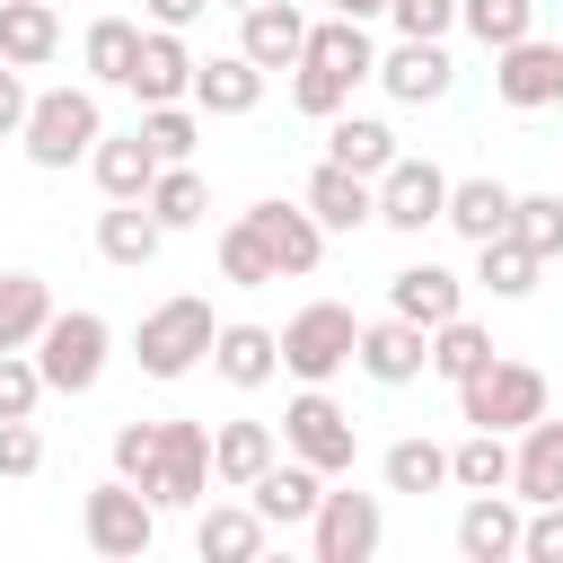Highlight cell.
Instances as JSON below:
<instances>
[{"mask_svg": "<svg viewBox=\"0 0 563 563\" xmlns=\"http://www.w3.org/2000/svg\"><path fill=\"white\" fill-rule=\"evenodd\" d=\"M282 449L308 457L317 475H352V466H361V422H352L325 387H299V396L282 405Z\"/></svg>", "mask_w": 563, "mask_h": 563, "instance_id": "cell-7", "label": "cell"}, {"mask_svg": "<svg viewBox=\"0 0 563 563\" xmlns=\"http://www.w3.org/2000/svg\"><path fill=\"white\" fill-rule=\"evenodd\" d=\"M158 167H167V158L150 150V132H141V123H132V132H106V141L88 150V176H97V194H106V202H141V194L158 185Z\"/></svg>", "mask_w": 563, "mask_h": 563, "instance_id": "cell-21", "label": "cell"}, {"mask_svg": "<svg viewBox=\"0 0 563 563\" xmlns=\"http://www.w3.org/2000/svg\"><path fill=\"white\" fill-rule=\"evenodd\" d=\"M457 26H466L484 53H501V44L537 35V0H457Z\"/></svg>", "mask_w": 563, "mask_h": 563, "instance_id": "cell-39", "label": "cell"}, {"mask_svg": "<svg viewBox=\"0 0 563 563\" xmlns=\"http://www.w3.org/2000/svg\"><path fill=\"white\" fill-rule=\"evenodd\" d=\"M493 97H501L510 114H545V106H563V35H554V44H545V35L501 44V53H493Z\"/></svg>", "mask_w": 563, "mask_h": 563, "instance_id": "cell-11", "label": "cell"}, {"mask_svg": "<svg viewBox=\"0 0 563 563\" xmlns=\"http://www.w3.org/2000/svg\"><path fill=\"white\" fill-rule=\"evenodd\" d=\"M79 537H88V554L132 563V554H150V545H158V501H150L132 475H106V484L79 501Z\"/></svg>", "mask_w": 563, "mask_h": 563, "instance_id": "cell-6", "label": "cell"}, {"mask_svg": "<svg viewBox=\"0 0 563 563\" xmlns=\"http://www.w3.org/2000/svg\"><path fill=\"white\" fill-rule=\"evenodd\" d=\"M378 484L422 501V493H440V484H449V449H440V440H422V431H413V440H387V457H378Z\"/></svg>", "mask_w": 563, "mask_h": 563, "instance_id": "cell-36", "label": "cell"}, {"mask_svg": "<svg viewBox=\"0 0 563 563\" xmlns=\"http://www.w3.org/2000/svg\"><path fill=\"white\" fill-rule=\"evenodd\" d=\"M141 132H150V150L176 167V158L202 150V106H194V97H176V106H141Z\"/></svg>", "mask_w": 563, "mask_h": 563, "instance_id": "cell-41", "label": "cell"}, {"mask_svg": "<svg viewBox=\"0 0 563 563\" xmlns=\"http://www.w3.org/2000/svg\"><path fill=\"white\" fill-rule=\"evenodd\" d=\"M378 88L396 106H440L457 88V62H449V35H396L378 53Z\"/></svg>", "mask_w": 563, "mask_h": 563, "instance_id": "cell-12", "label": "cell"}, {"mask_svg": "<svg viewBox=\"0 0 563 563\" xmlns=\"http://www.w3.org/2000/svg\"><path fill=\"white\" fill-rule=\"evenodd\" d=\"M220 273H229L238 290H264V282H282V264H273V246L255 238V220H246V211L220 229Z\"/></svg>", "mask_w": 563, "mask_h": 563, "instance_id": "cell-40", "label": "cell"}, {"mask_svg": "<svg viewBox=\"0 0 563 563\" xmlns=\"http://www.w3.org/2000/svg\"><path fill=\"white\" fill-rule=\"evenodd\" d=\"M106 361H114V325L97 308H53V325L35 334V369L53 396H88L106 378Z\"/></svg>", "mask_w": 563, "mask_h": 563, "instance_id": "cell-5", "label": "cell"}, {"mask_svg": "<svg viewBox=\"0 0 563 563\" xmlns=\"http://www.w3.org/2000/svg\"><path fill=\"white\" fill-rule=\"evenodd\" d=\"M44 396H53V387H44L35 352H0V422H26Z\"/></svg>", "mask_w": 563, "mask_h": 563, "instance_id": "cell-42", "label": "cell"}, {"mask_svg": "<svg viewBox=\"0 0 563 563\" xmlns=\"http://www.w3.org/2000/svg\"><path fill=\"white\" fill-rule=\"evenodd\" d=\"M158 246H167V229H158L150 202H106V211H97V255H106V264L141 273V264H158Z\"/></svg>", "mask_w": 563, "mask_h": 563, "instance_id": "cell-28", "label": "cell"}, {"mask_svg": "<svg viewBox=\"0 0 563 563\" xmlns=\"http://www.w3.org/2000/svg\"><path fill=\"white\" fill-rule=\"evenodd\" d=\"M299 62L325 70L334 88H361V79H378V35H369V18H308V53Z\"/></svg>", "mask_w": 563, "mask_h": 563, "instance_id": "cell-17", "label": "cell"}, {"mask_svg": "<svg viewBox=\"0 0 563 563\" xmlns=\"http://www.w3.org/2000/svg\"><path fill=\"white\" fill-rule=\"evenodd\" d=\"M440 211H449V167H440V158L396 150V167L378 176V229L422 238V229H440Z\"/></svg>", "mask_w": 563, "mask_h": 563, "instance_id": "cell-10", "label": "cell"}, {"mask_svg": "<svg viewBox=\"0 0 563 563\" xmlns=\"http://www.w3.org/2000/svg\"><path fill=\"white\" fill-rule=\"evenodd\" d=\"M238 53H246L255 70H299V53H308V9H299V0H255V9H238Z\"/></svg>", "mask_w": 563, "mask_h": 563, "instance_id": "cell-18", "label": "cell"}, {"mask_svg": "<svg viewBox=\"0 0 563 563\" xmlns=\"http://www.w3.org/2000/svg\"><path fill=\"white\" fill-rule=\"evenodd\" d=\"M510 211H519V194H510L501 176H449V211H440V229H457L466 246H484V238L510 229Z\"/></svg>", "mask_w": 563, "mask_h": 563, "instance_id": "cell-24", "label": "cell"}, {"mask_svg": "<svg viewBox=\"0 0 563 563\" xmlns=\"http://www.w3.org/2000/svg\"><path fill=\"white\" fill-rule=\"evenodd\" d=\"M528 545V501L519 493H466L457 510V554L466 563H519Z\"/></svg>", "mask_w": 563, "mask_h": 563, "instance_id": "cell-14", "label": "cell"}, {"mask_svg": "<svg viewBox=\"0 0 563 563\" xmlns=\"http://www.w3.org/2000/svg\"><path fill=\"white\" fill-rule=\"evenodd\" d=\"M53 325V282L44 273H0V352H35Z\"/></svg>", "mask_w": 563, "mask_h": 563, "instance_id": "cell-32", "label": "cell"}, {"mask_svg": "<svg viewBox=\"0 0 563 563\" xmlns=\"http://www.w3.org/2000/svg\"><path fill=\"white\" fill-rule=\"evenodd\" d=\"M519 563H563V501H528V545Z\"/></svg>", "mask_w": 563, "mask_h": 563, "instance_id": "cell-46", "label": "cell"}, {"mask_svg": "<svg viewBox=\"0 0 563 563\" xmlns=\"http://www.w3.org/2000/svg\"><path fill=\"white\" fill-rule=\"evenodd\" d=\"M387 308L396 317H413V325H449L457 308H466V273H449V264H396L387 273Z\"/></svg>", "mask_w": 563, "mask_h": 563, "instance_id": "cell-22", "label": "cell"}, {"mask_svg": "<svg viewBox=\"0 0 563 563\" xmlns=\"http://www.w3.org/2000/svg\"><path fill=\"white\" fill-rule=\"evenodd\" d=\"M141 493L158 501V510H194L202 493H211V431L202 422H158V457H150V475H141Z\"/></svg>", "mask_w": 563, "mask_h": 563, "instance_id": "cell-9", "label": "cell"}, {"mask_svg": "<svg viewBox=\"0 0 563 563\" xmlns=\"http://www.w3.org/2000/svg\"><path fill=\"white\" fill-rule=\"evenodd\" d=\"M484 361H493V334H484V325H475L466 308H457L449 325H431V378H449V387H466V378H475Z\"/></svg>", "mask_w": 563, "mask_h": 563, "instance_id": "cell-37", "label": "cell"}, {"mask_svg": "<svg viewBox=\"0 0 563 563\" xmlns=\"http://www.w3.org/2000/svg\"><path fill=\"white\" fill-rule=\"evenodd\" d=\"M26 106H35L26 70H18V62H0V132H26Z\"/></svg>", "mask_w": 563, "mask_h": 563, "instance_id": "cell-49", "label": "cell"}, {"mask_svg": "<svg viewBox=\"0 0 563 563\" xmlns=\"http://www.w3.org/2000/svg\"><path fill=\"white\" fill-rule=\"evenodd\" d=\"M141 106H176V97H194V53H185V35L176 26H141V53H132V79H123Z\"/></svg>", "mask_w": 563, "mask_h": 563, "instance_id": "cell-20", "label": "cell"}, {"mask_svg": "<svg viewBox=\"0 0 563 563\" xmlns=\"http://www.w3.org/2000/svg\"><path fill=\"white\" fill-rule=\"evenodd\" d=\"M352 369L361 378H378V387H413L422 369H431V325H413V317H361V352H352Z\"/></svg>", "mask_w": 563, "mask_h": 563, "instance_id": "cell-13", "label": "cell"}, {"mask_svg": "<svg viewBox=\"0 0 563 563\" xmlns=\"http://www.w3.org/2000/svg\"><path fill=\"white\" fill-rule=\"evenodd\" d=\"M150 457H158V422H123V431H114V475H132V484H141V475H150Z\"/></svg>", "mask_w": 563, "mask_h": 563, "instance_id": "cell-48", "label": "cell"}, {"mask_svg": "<svg viewBox=\"0 0 563 563\" xmlns=\"http://www.w3.org/2000/svg\"><path fill=\"white\" fill-rule=\"evenodd\" d=\"M264 79H273V70H255V62L229 44V53L194 62V106H202V114H255V106H264Z\"/></svg>", "mask_w": 563, "mask_h": 563, "instance_id": "cell-26", "label": "cell"}, {"mask_svg": "<svg viewBox=\"0 0 563 563\" xmlns=\"http://www.w3.org/2000/svg\"><path fill=\"white\" fill-rule=\"evenodd\" d=\"M387 26L396 35H449L457 26V0H387Z\"/></svg>", "mask_w": 563, "mask_h": 563, "instance_id": "cell-47", "label": "cell"}, {"mask_svg": "<svg viewBox=\"0 0 563 563\" xmlns=\"http://www.w3.org/2000/svg\"><path fill=\"white\" fill-rule=\"evenodd\" d=\"M141 9H150V26H176V35H185V26H194L211 0H141Z\"/></svg>", "mask_w": 563, "mask_h": 563, "instance_id": "cell-50", "label": "cell"}, {"mask_svg": "<svg viewBox=\"0 0 563 563\" xmlns=\"http://www.w3.org/2000/svg\"><path fill=\"white\" fill-rule=\"evenodd\" d=\"M537 413H554V387H545V369L537 361H510V352H493L466 387H457V422H475V431H528Z\"/></svg>", "mask_w": 563, "mask_h": 563, "instance_id": "cell-2", "label": "cell"}, {"mask_svg": "<svg viewBox=\"0 0 563 563\" xmlns=\"http://www.w3.org/2000/svg\"><path fill=\"white\" fill-rule=\"evenodd\" d=\"M325 158H343V167H361V176H387V167H396V123L343 106V114L325 123Z\"/></svg>", "mask_w": 563, "mask_h": 563, "instance_id": "cell-33", "label": "cell"}, {"mask_svg": "<svg viewBox=\"0 0 563 563\" xmlns=\"http://www.w3.org/2000/svg\"><path fill=\"white\" fill-rule=\"evenodd\" d=\"M537 273H545V255H537L519 229H501V238H484V246H475V290H493V299H528V290H537Z\"/></svg>", "mask_w": 563, "mask_h": 563, "instance_id": "cell-31", "label": "cell"}, {"mask_svg": "<svg viewBox=\"0 0 563 563\" xmlns=\"http://www.w3.org/2000/svg\"><path fill=\"white\" fill-rule=\"evenodd\" d=\"M246 220H255V238L273 246L282 282H308V273L325 264V220H317L308 202H246Z\"/></svg>", "mask_w": 563, "mask_h": 563, "instance_id": "cell-16", "label": "cell"}, {"mask_svg": "<svg viewBox=\"0 0 563 563\" xmlns=\"http://www.w3.org/2000/svg\"><path fill=\"white\" fill-rule=\"evenodd\" d=\"M150 211H158V229L176 238V229H194L202 211H211V194H202V176H194V158H176V167H158V185L141 194Z\"/></svg>", "mask_w": 563, "mask_h": 563, "instance_id": "cell-38", "label": "cell"}, {"mask_svg": "<svg viewBox=\"0 0 563 563\" xmlns=\"http://www.w3.org/2000/svg\"><path fill=\"white\" fill-rule=\"evenodd\" d=\"M334 18H387V0H334Z\"/></svg>", "mask_w": 563, "mask_h": 563, "instance_id": "cell-51", "label": "cell"}, {"mask_svg": "<svg viewBox=\"0 0 563 563\" xmlns=\"http://www.w3.org/2000/svg\"><path fill=\"white\" fill-rule=\"evenodd\" d=\"M35 466H44V431H35V413H26V422H0V475L26 484Z\"/></svg>", "mask_w": 563, "mask_h": 563, "instance_id": "cell-45", "label": "cell"}, {"mask_svg": "<svg viewBox=\"0 0 563 563\" xmlns=\"http://www.w3.org/2000/svg\"><path fill=\"white\" fill-rule=\"evenodd\" d=\"M211 9H255V0H211Z\"/></svg>", "mask_w": 563, "mask_h": 563, "instance_id": "cell-52", "label": "cell"}, {"mask_svg": "<svg viewBox=\"0 0 563 563\" xmlns=\"http://www.w3.org/2000/svg\"><path fill=\"white\" fill-rule=\"evenodd\" d=\"M26 158L44 167V176H70L97 141H106V106H97V88L79 79V88H35V106H26Z\"/></svg>", "mask_w": 563, "mask_h": 563, "instance_id": "cell-1", "label": "cell"}, {"mask_svg": "<svg viewBox=\"0 0 563 563\" xmlns=\"http://www.w3.org/2000/svg\"><path fill=\"white\" fill-rule=\"evenodd\" d=\"M510 457H519L510 431H475V422H466V440L449 449V484H457V493H510Z\"/></svg>", "mask_w": 563, "mask_h": 563, "instance_id": "cell-34", "label": "cell"}, {"mask_svg": "<svg viewBox=\"0 0 563 563\" xmlns=\"http://www.w3.org/2000/svg\"><path fill=\"white\" fill-rule=\"evenodd\" d=\"M352 352H361V317L343 299H308V308L282 317V369L299 387H334L352 369Z\"/></svg>", "mask_w": 563, "mask_h": 563, "instance_id": "cell-3", "label": "cell"}, {"mask_svg": "<svg viewBox=\"0 0 563 563\" xmlns=\"http://www.w3.org/2000/svg\"><path fill=\"white\" fill-rule=\"evenodd\" d=\"M325 484H334V475H317L308 457H290V449H282V457L246 484V501H255L273 528H308V519H317V501H325Z\"/></svg>", "mask_w": 563, "mask_h": 563, "instance_id": "cell-19", "label": "cell"}, {"mask_svg": "<svg viewBox=\"0 0 563 563\" xmlns=\"http://www.w3.org/2000/svg\"><path fill=\"white\" fill-rule=\"evenodd\" d=\"M299 202L325 220V238H352V229H369V220H378V176H361V167H343V158H317Z\"/></svg>", "mask_w": 563, "mask_h": 563, "instance_id": "cell-15", "label": "cell"}, {"mask_svg": "<svg viewBox=\"0 0 563 563\" xmlns=\"http://www.w3.org/2000/svg\"><path fill=\"white\" fill-rule=\"evenodd\" d=\"M211 334H220L211 299L176 290V299H158V308L132 325V361H141V378H185L194 361H211Z\"/></svg>", "mask_w": 563, "mask_h": 563, "instance_id": "cell-4", "label": "cell"}, {"mask_svg": "<svg viewBox=\"0 0 563 563\" xmlns=\"http://www.w3.org/2000/svg\"><path fill=\"white\" fill-rule=\"evenodd\" d=\"M132 53H141V26H132V18H88V35H79L88 88H123V79H132Z\"/></svg>", "mask_w": 563, "mask_h": 563, "instance_id": "cell-35", "label": "cell"}, {"mask_svg": "<svg viewBox=\"0 0 563 563\" xmlns=\"http://www.w3.org/2000/svg\"><path fill=\"white\" fill-rule=\"evenodd\" d=\"M273 545V519L255 510V501H211L202 519H194V554L202 563H255Z\"/></svg>", "mask_w": 563, "mask_h": 563, "instance_id": "cell-23", "label": "cell"}, {"mask_svg": "<svg viewBox=\"0 0 563 563\" xmlns=\"http://www.w3.org/2000/svg\"><path fill=\"white\" fill-rule=\"evenodd\" d=\"M211 369H220L229 387H264V378H282V334H273V325L229 317V325L211 334Z\"/></svg>", "mask_w": 563, "mask_h": 563, "instance_id": "cell-27", "label": "cell"}, {"mask_svg": "<svg viewBox=\"0 0 563 563\" xmlns=\"http://www.w3.org/2000/svg\"><path fill=\"white\" fill-rule=\"evenodd\" d=\"M510 229H519V238H528V246H537V255L554 264V255H563V194H519Z\"/></svg>", "mask_w": 563, "mask_h": 563, "instance_id": "cell-43", "label": "cell"}, {"mask_svg": "<svg viewBox=\"0 0 563 563\" xmlns=\"http://www.w3.org/2000/svg\"><path fill=\"white\" fill-rule=\"evenodd\" d=\"M378 545H387V501L378 493H343V475H334L317 519H308V554L317 563H369Z\"/></svg>", "mask_w": 563, "mask_h": 563, "instance_id": "cell-8", "label": "cell"}, {"mask_svg": "<svg viewBox=\"0 0 563 563\" xmlns=\"http://www.w3.org/2000/svg\"><path fill=\"white\" fill-rule=\"evenodd\" d=\"M53 53H62V18H53V0H0V62L44 70Z\"/></svg>", "mask_w": 563, "mask_h": 563, "instance_id": "cell-30", "label": "cell"}, {"mask_svg": "<svg viewBox=\"0 0 563 563\" xmlns=\"http://www.w3.org/2000/svg\"><path fill=\"white\" fill-rule=\"evenodd\" d=\"M510 493L519 501H563V413H537L519 440H510Z\"/></svg>", "mask_w": 563, "mask_h": 563, "instance_id": "cell-25", "label": "cell"}, {"mask_svg": "<svg viewBox=\"0 0 563 563\" xmlns=\"http://www.w3.org/2000/svg\"><path fill=\"white\" fill-rule=\"evenodd\" d=\"M290 106H299L308 123H334V114L352 106V88H334L325 70H308V62H299V70H290Z\"/></svg>", "mask_w": 563, "mask_h": 563, "instance_id": "cell-44", "label": "cell"}, {"mask_svg": "<svg viewBox=\"0 0 563 563\" xmlns=\"http://www.w3.org/2000/svg\"><path fill=\"white\" fill-rule=\"evenodd\" d=\"M273 457H282V431H273V422H246V413H238V422L211 431V475H220L229 493H246Z\"/></svg>", "mask_w": 563, "mask_h": 563, "instance_id": "cell-29", "label": "cell"}]
</instances>
